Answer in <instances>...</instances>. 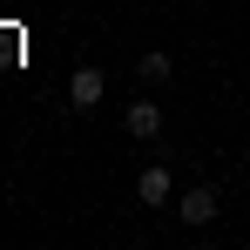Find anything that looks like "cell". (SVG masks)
Returning a JSON list of instances; mask_svg holds the SVG:
<instances>
[{
    "instance_id": "cell-1",
    "label": "cell",
    "mask_w": 250,
    "mask_h": 250,
    "mask_svg": "<svg viewBox=\"0 0 250 250\" xmlns=\"http://www.w3.org/2000/svg\"><path fill=\"white\" fill-rule=\"evenodd\" d=\"M176 209H183V223H189V230H209V223H216V209H223V196H216L209 183H196V189H176Z\"/></svg>"
},
{
    "instance_id": "cell-2",
    "label": "cell",
    "mask_w": 250,
    "mask_h": 250,
    "mask_svg": "<svg viewBox=\"0 0 250 250\" xmlns=\"http://www.w3.org/2000/svg\"><path fill=\"white\" fill-rule=\"evenodd\" d=\"M122 128L135 135V142H156V135H163V102H156V95H142V102H128Z\"/></svg>"
},
{
    "instance_id": "cell-3",
    "label": "cell",
    "mask_w": 250,
    "mask_h": 250,
    "mask_svg": "<svg viewBox=\"0 0 250 250\" xmlns=\"http://www.w3.org/2000/svg\"><path fill=\"white\" fill-rule=\"evenodd\" d=\"M102 95H108V75H102L95 61L68 75V102H75V108H102Z\"/></svg>"
},
{
    "instance_id": "cell-4",
    "label": "cell",
    "mask_w": 250,
    "mask_h": 250,
    "mask_svg": "<svg viewBox=\"0 0 250 250\" xmlns=\"http://www.w3.org/2000/svg\"><path fill=\"white\" fill-rule=\"evenodd\" d=\"M135 196H142V203H149V209H163V203H176V176H169L163 163H149V169H142V176H135Z\"/></svg>"
},
{
    "instance_id": "cell-5",
    "label": "cell",
    "mask_w": 250,
    "mask_h": 250,
    "mask_svg": "<svg viewBox=\"0 0 250 250\" xmlns=\"http://www.w3.org/2000/svg\"><path fill=\"white\" fill-rule=\"evenodd\" d=\"M135 75H142V82H149V88H163L169 75H176V61H169V47H149V54L135 61Z\"/></svg>"
}]
</instances>
